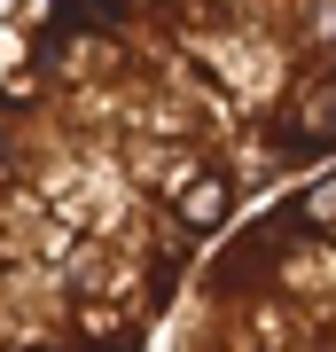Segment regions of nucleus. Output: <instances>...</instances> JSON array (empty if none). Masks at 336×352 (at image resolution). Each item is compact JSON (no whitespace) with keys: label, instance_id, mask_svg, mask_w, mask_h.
<instances>
[{"label":"nucleus","instance_id":"nucleus-1","mask_svg":"<svg viewBox=\"0 0 336 352\" xmlns=\"http://www.w3.org/2000/svg\"><path fill=\"white\" fill-rule=\"evenodd\" d=\"M0 352H141L266 196L336 164V0H16Z\"/></svg>","mask_w":336,"mask_h":352},{"label":"nucleus","instance_id":"nucleus-2","mask_svg":"<svg viewBox=\"0 0 336 352\" xmlns=\"http://www.w3.org/2000/svg\"><path fill=\"white\" fill-rule=\"evenodd\" d=\"M164 352H336V164L266 196L196 266Z\"/></svg>","mask_w":336,"mask_h":352}]
</instances>
